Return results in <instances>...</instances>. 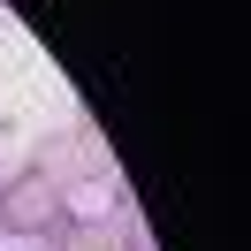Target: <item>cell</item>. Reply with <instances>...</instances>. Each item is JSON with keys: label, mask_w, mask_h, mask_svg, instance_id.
<instances>
[{"label": "cell", "mask_w": 251, "mask_h": 251, "mask_svg": "<svg viewBox=\"0 0 251 251\" xmlns=\"http://www.w3.org/2000/svg\"><path fill=\"white\" fill-rule=\"evenodd\" d=\"M69 221V190L38 168H16L0 183V236H53Z\"/></svg>", "instance_id": "1"}, {"label": "cell", "mask_w": 251, "mask_h": 251, "mask_svg": "<svg viewBox=\"0 0 251 251\" xmlns=\"http://www.w3.org/2000/svg\"><path fill=\"white\" fill-rule=\"evenodd\" d=\"M31 168L53 175V183L69 190V183H84V175H99V145H92V129H69V137H53L46 152L31 160Z\"/></svg>", "instance_id": "2"}, {"label": "cell", "mask_w": 251, "mask_h": 251, "mask_svg": "<svg viewBox=\"0 0 251 251\" xmlns=\"http://www.w3.org/2000/svg\"><path fill=\"white\" fill-rule=\"evenodd\" d=\"M53 251H122V236H114V221H92V213H76L69 205V221L46 236Z\"/></svg>", "instance_id": "3"}]
</instances>
